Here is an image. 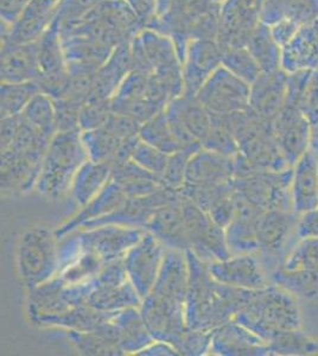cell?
<instances>
[{
	"instance_id": "cell-1",
	"label": "cell",
	"mask_w": 318,
	"mask_h": 356,
	"mask_svg": "<svg viewBox=\"0 0 318 356\" xmlns=\"http://www.w3.org/2000/svg\"><path fill=\"white\" fill-rule=\"evenodd\" d=\"M186 253L189 265V286L184 302L186 325L212 332L233 321L250 302L254 290L218 283L210 273L207 261L190 250Z\"/></svg>"
},
{
	"instance_id": "cell-2",
	"label": "cell",
	"mask_w": 318,
	"mask_h": 356,
	"mask_svg": "<svg viewBox=\"0 0 318 356\" xmlns=\"http://www.w3.org/2000/svg\"><path fill=\"white\" fill-rule=\"evenodd\" d=\"M220 8L215 0H157L156 15L145 28L171 37L183 63L190 42L216 41Z\"/></svg>"
},
{
	"instance_id": "cell-3",
	"label": "cell",
	"mask_w": 318,
	"mask_h": 356,
	"mask_svg": "<svg viewBox=\"0 0 318 356\" xmlns=\"http://www.w3.org/2000/svg\"><path fill=\"white\" fill-rule=\"evenodd\" d=\"M234 320L267 343L279 332L302 328L301 309L294 295L273 283L254 290L250 302Z\"/></svg>"
},
{
	"instance_id": "cell-4",
	"label": "cell",
	"mask_w": 318,
	"mask_h": 356,
	"mask_svg": "<svg viewBox=\"0 0 318 356\" xmlns=\"http://www.w3.org/2000/svg\"><path fill=\"white\" fill-rule=\"evenodd\" d=\"M88 159L80 130L57 132L43 158L35 186L37 193L51 201L62 199L70 193L75 175Z\"/></svg>"
},
{
	"instance_id": "cell-5",
	"label": "cell",
	"mask_w": 318,
	"mask_h": 356,
	"mask_svg": "<svg viewBox=\"0 0 318 356\" xmlns=\"http://www.w3.org/2000/svg\"><path fill=\"white\" fill-rule=\"evenodd\" d=\"M17 263L29 291L56 277L60 261L55 231L40 226L23 233L17 250Z\"/></svg>"
},
{
	"instance_id": "cell-6",
	"label": "cell",
	"mask_w": 318,
	"mask_h": 356,
	"mask_svg": "<svg viewBox=\"0 0 318 356\" xmlns=\"http://www.w3.org/2000/svg\"><path fill=\"white\" fill-rule=\"evenodd\" d=\"M297 214L289 211H262L257 221L259 251L257 252L267 275L282 266L286 255L289 254L292 238L296 235ZM299 239V238H297Z\"/></svg>"
},
{
	"instance_id": "cell-7",
	"label": "cell",
	"mask_w": 318,
	"mask_h": 356,
	"mask_svg": "<svg viewBox=\"0 0 318 356\" xmlns=\"http://www.w3.org/2000/svg\"><path fill=\"white\" fill-rule=\"evenodd\" d=\"M182 208L190 251L207 263L230 258L232 253L225 240V228L218 226L207 211L191 200L183 196Z\"/></svg>"
},
{
	"instance_id": "cell-8",
	"label": "cell",
	"mask_w": 318,
	"mask_h": 356,
	"mask_svg": "<svg viewBox=\"0 0 318 356\" xmlns=\"http://www.w3.org/2000/svg\"><path fill=\"white\" fill-rule=\"evenodd\" d=\"M250 83L221 65L202 86L196 97L210 114L227 115L250 108Z\"/></svg>"
},
{
	"instance_id": "cell-9",
	"label": "cell",
	"mask_w": 318,
	"mask_h": 356,
	"mask_svg": "<svg viewBox=\"0 0 318 356\" xmlns=\"http://www.w3.org/2000/svg\"><path fill=\"white\" fill-rule=\"evenodd\" d=\"M40 77V92L48 94L54 100L65 97L70 82L65 51L61 40L60 22L54 18L48 30L37 41Z\"/></svg>"
},
{
	"instance_id": "cell-10",
	"label": "cell",
	"mask_w": 318,
	"mask_h": 356,
	"mask_svg": "<svg viewBox=\"0 0 318 356\" xmlns=\"http://www.w3.org/2000/svg\"><path fill=\"white\" fill-rule=\"evenodd\" d=\"M166 118L175 137L184 147L201 149L212 127V114L196 95H182L166 105Z\"/></svg>"
},
{
	"instance_id": "cell-11",
	"label": "cell",
	"mask_w": 318,
	"mask_h": 356,
	"mask_svg": "<svg viewBox=\"0 0 318 356\" xmlns=\"http://www.w3.org/2000/svg\"><path fill=\"white\" fill-rule=\"evenodd\" d=\"M264 0H225L220 8L216 42L221 50L247 47L260 23Z\"/></svg>"
},
{
	"instance_id": "cell-12",
	"label": "cell",
	"mask_w": 318,
	"mask_h": 356,
	"mask_svg": "<svg viewBox=\"0 0 318 356\" xmlns=\"http://www.w3.org/2000/svg\"><path fill=\"white\" fill-rule=\"evenodd\" d=\"M74 232L84 253H94L107 264L122 259L146 231L137 227L104 225L94 228H79Z\"/></svg>"
},
{
	"instance_id": "cell-13",
	"label": "cell",
	"mask_w": 318,
	"mask_h": 356,
	"mask_svg": "<svg viewBox=\"0 0 318 356\" xmlns=\"http://www.w3.org/2000/svg\"><path fill=\"white\" fill-rule=\"evenodd\" d=\"M166 248L159 240L146 231L141 239L126 253V273L134 289L144 300L152 291L161 270Z\"/></svg>"
},
{
	"instance_id": "cell-14",
	"label": "cell",
	"mask_w": 318,
	"mask_h": 356,
	"mask_svg": "<svg viewBox=\"0 0 318 356\" xmlns=\"http://www.w3.org/2000/svg\"><path fill=\"white\" fill-rule=\"evenodd\" d=\"M141 312L154 340L173 343L188 328L184 303L178 300L150 292L141 302Z\"/></svg>"
},
{
	"instance_id": "cell-15",
	"label": "cell",
	"mask_w": 318,
	"mask_h": 356,
	"mask_svg": "<svg viewBox=\"0 0 318 356\" xmlns=\"http://www.w3.org/2000/svg\"><path fill=\"white\" fill-rule=\"evenodd\" d=\"M274 138L291 166L310 149L312 125L299 107L285 102L272 122Z\"/></svg>"
},
{
	"instance_id": "cell-16",
	"label": "cell",
	"mask_w": 318,
	"mask_h": 356,
	"mask_svg": "<svg viewBox=\"0 0 318 356\" xmlns=\"http://www.w3.org/2000/svg\"><path fill=\"white\" fill-rule=\"evenodd\" d=\"M214 280L234 288L262 290L271 284L257 253L230 255L225 260L208 263Z\"/></svg>"
},
{
	"instance_id": "cell-17",
	"label": "cell",
	"mask_w": 318,
	"mask_h": 356,
	"mask_svg": "<svg viewBox=\"0 0 318 356\" xmlns=\"http://www.w3.org/2000/svg\"><path fill=\"white\" fill-rule=\"evenodd\" d=\"M61 0H30L15 24L1 23V47L37 42L56 16Z\"/></svg>"
},
{
	"instance_id": "cell-18",
	"label": "cell",
	"mask_w": 318,
	"mask_h": 356,
	"mask_svg": "<svg viewBox=\"0 0 318 356\" xmlns=\"http://www.w3.org/2000/svg\"><path fill=\"white\" fill-rule=\"evenodd\" d=\"M222 50L215 40H193L186 47L182 63L184 94L195 97L212 74L221 67Z\"/></svg>"
},
{
	"instance_id": "cell-19",
	"label": "cell",
	"mask_w": 318,
	"mask_h": 356,
	"mask_svg": "<svg viewBox=\"0 0 318 356\" xmlns=\"http://www.w3.org/2000/svg\"><path fill=\"white\" fill-rule=\"evenodd\" d=\"M61 40L70 75H94L112 54L111 45L92 37L62 33Z\"/></svg>"
},
{
	"instance_id": "cell-20",
	"label": "cell",
	"mask_w": 318,
	"mask_h": 356,
	"mask_svg": "<svg viewBox=\"0 0 318 356\" xmlns=\"http://www.w3.org/2000/svg\"><path fill=\"white\" fill-rule=\"evenodd\" d=\"M210 354L213 355H269V343L237 321L213 330Z\"/></svg>"
},
{
	"instance_id": "cell-21",
	"label": "cell",
	"mask_w": 318,
	"mask_h": 356,
	"mask_svg": "<svg viewBox=\"0 0 318 356\" xmlns=\"http://www.w3.org/2000/svg\"><path fill=\"white\" fill-rule=\"evenodd\" d=\"M287 82V74L280 69L260 74L251 85V110L264 119L273 122L285 104Z\"/></svg>"
},
{
	"instance_id": "cell-22",
	"label": "cell",
	"mask_w": 318,
	"mask_h": 356,
	"mask_svg": "<svg viewBox=\"0 0 318 356\" xmlns=\"http://www.w3.org/2000/svg\"><path fill=\"white\" fill-rule=\"evenodd\" d=\"M145 231L150 232L166 248L186 252L190 250L182 208V195L154 211Z\"/></svg>"
},
{
	"instance_id": "cell-23",
	"label": "cell",
	"mask_w": 318,
	"mask_h": 356,
	"mask_svg": "<svg viewBox=\"0 0 318 356\" xmlns=\"http://www.w3.org/2000/svg\"><path fill=\"white\" fill-rule=\"evenodd\" d=\"M233 158L201 147L190 157L186 184L215 186L233 181Z\"/></svg>"
},
{
	"instance_id": "cell-24",
	"label": "cell",
	"mask_w": 318,
	"mask_h": 356,
	"mask_svg": "<svg viewBox=\"0 0 318 356\" xmlns=\"http://www.w3.org/2000/svg\"><path fill=\"white\" fill-rule=\"evenodd\" d=\"M1 82L22 83L38 81L40 77L38 43L1 47Z\"/></svg>"
},
{
	"instance_id": "cell-25",
	"label": "cell",
	"mask_w": 318,
	"mask_h": 356,
	"mask_svg": "<svg viewBox=\"0 0 318 356\" xmlns=\"http://www.w3.org/2000/svg\"><path fill=\"white\" fill-rule=\"evenodd\" d=\"M126 200L127 197L120 186L111 179L107 186L94 199L90 200L85 206L81 207L80 211L68 221L57 227L55 229L57 239L60 240L65 235L77 231L86 223L100 219L102 216L117 211L118 208H120L126 202Z\"/></svg>"
},
{
	"instance_id": "cell-26",
	"label": "cell",
	"mask_w": 318,
	"mask_h": 356,
	"mask_svg": "<svg viewBox=\"0 0 318 356\" xmlns=\"http://www.w3.org/2000/svg\"><path fill=\"white\" fill-rule=\"evenodd\" d=\"M133 70L129 42L121 43L113 49L109 60L94 76L93 88L88 100H111L126 75Z\"/></svg>"
},
{
	"instance_id": "cell-27",
	"label": "cell",
	"mask_w": 318,
	"mask_h": 356,
	"mask_svg": "<svg viewBox=\"0 0 318 356\" xmlns=\"http://www.w3.org/2000/svg\"><path fill=\"white\" fill-rule=\"evenodd\" d=\"M291 194L294 214L318 207V156L310 149L292 166Z\"/></svg>"
},
{
	"instance_id": "cell-28",
	"label": "cell",
	"mask_w": 318,
	"mask_h": 356,
	"mask_svg": "<svg viewBox=\"0 0 318 356\" xmlns=\"http://www.w3.org/2000/svg\"><path fill=\"white\" fill-rule=\"evenodd\" d=\"M189 286V265L186 252L166 248L152 291L184 303Z\"/></svg>"
},
{
	"instance_id": "cell-29",
	"label": "cell",
	"mask_w": 318,
	"mask_h": 356,
	"mask_svg": "<svg viewBox=\"0 0 318 356\" xmlns=\"http://www.w3.org/2000/svg\"><path fill=\"white\" fill-rule=\"evenodd\" d=\"M112 179L120 186L127 199H137L164 188L161 178L141 168L133 159L112 166Z\"/></svg>"
},
{
	"instance_id": "cell-30",
	"label": "cell",
	"mask_w": 318,
	"mask_h": 356,
	"mask_svg": "<svg viewBox=\"0 0 318 356\" xmlns=\"http://www.w3.org/2000/svg\"><path fill=\"white\" fill-rule=\"evenodd\" d=\"M262 213L252 208H237L234 219L225 228V240L232 255L259 251L257 221Z\"/></svg>"
},
{
	"instance_id": "cell-31",
	"label": "cell",
	"mask_w": 318,
	"mask_h": 356,
	"mask_svg": "<svg viewBox=\"0 0 318 356\" xmlns=\"http://www.w3.org/2000/svg\"><path fill=\"white\" fill-rule=\"evenodd\" d=\"M112 312H97L89 305L72 307L65 312L53 315H40L30 317L33 324L40 327H54L65 330L94 332Z\"/></svg>"
},
{
	"instance_id": "cell-32",
	"label": "cell",
	"mask_w": 318,
	"mask_h": 356,
	"mask_svg": "<svg viewBox=\"0 0 318 356\" xmlns=\"http://www.w3.org/2000/svg\"><path fill=\"white\" fill-rule=\"evenodd\" d=\"M111 321L117 327L120 347L125 354H137L154 341L143 318L141 308L113 312Z\"/></svg>"
},
{
	"instance_id": "cell-33",
	"label": "cell",
	"mask_w": 318,
	"mask_h": 356,
	"mask_svg": "<svg viewBox=\"0 0 318 356\" xmlns=\"http://www.w3.org/2000/svg\"><path fill=\"white\" fill-rule=\"evenodd\" d=\"M112 179V165L109 163L86 161L77 171L70 193L77 206L84 207L100 193Z\"/></svg>"
},
{
	"instance_id": "cell-34",
	"label": "cell",
	"mask_w": 318,
	"mask_h": 356,
	"mask_svg": "<svg viewBox=\"0 0 318 356\" xmlns=\"http://www.w3.org/2000/svg\"><path fill=\"white\" fill-rule=\"evenodd\" d=\"M141 296L129 280L125 283L97 289L87 300V305L97 312H116L129 308H141Z\"/></svg>"
},
{
	"instance_id": "cell-35",
	"label": "cell",
	"mask_w": 318,
	"mask_h": 356,
	"mask_svg": "<svg viewBox=\"0 0 318 356\" xmlns=\"http://www.w3.org/2000/svg\"><path fill=\"white\" fill-rule=\"evenodd\" d=\"M151 69L166 68L182 65L173 38L152 29L144 28L137 35Z\"/></svg>"
},
{
	"instance_id": "cell-36",
	"label": "cell",
	"mask_w": 318,
	"mask_h": 356,
	"mask_svg": "<svg viewBox=\"0 0 318 356\" xmlns=\"http://www.w3.org/2000/svg\"><path fill=\"white\" fill-rule=\"evenodd\" d=\"M166 110V108H164ZM161 111L156 117L150 119L149 122L143 124L139 131V138L143 142L156 147L161 152L168 154H176L178 151L186 149L177 138L175 137L170 127L166 111ZM193 149V147H188Z\"/></svg>"
},
{
	"instance_id": "cell-37",
	"label": "cell",
	"mask_w": 318,
	"mask_h": 356,
	"mask_svg": "<svg viewBox=\"0 0 318 356\" xmlns=\"http://www.w3.org/2000/svg\"><path fill=\"white\" fill-rule=\"evenodd\" d=\"M246 48L250 50L251 55L258 63L262 73L279 69L278 43L272 36L269 25L260 22L251 35Z\"/></svg>"
},
{
	"instance_id": "cell-38",
	"label": "cell",
	"mask_w": 318,
	"mask_h": 356,
	"mask_svg": "<svg viewBox=\"0 0 318 356\" xmlns=\"http://www.w3.org/2000/svg\"><path fill=\"white\" fill-rule=\"evenodd\" d=\"M202 146L227 157L233 158L238 154V143L234 134L233 114H212V127Z\"/></svg>"
},
{
	"instance_id": "cell-39",
	"label": "cell",
	"mask_w": 318,
	"mask_h": 356,
	"mask_svg": "<svg viewBox=\"0 0 318 356\" xmlns=\"http://www.w3.org/2000/svg\"><path fill=\"white\" fill-rule=\"evenodd\" d=\"M22 115L47 137L53 138L57 134L55 100L48 94L43 92L36 94L22 112Z\"/></svg>"
},
{
	"instance_id": "cell-40",
	"label": "cell",
	"mask_w": 318,
	"mask_h": 356,
	"mask_svg": "<svg viewBox=\"0 0 318 356\" xmlns=\"http://www.w3.org/2000/svg\"><path fill=\"white\" fill-rule=\"evenodd\" d=\"M40 87L37 81L22 82V83H6L1 82L0 87V112L1 118L19 115L31 102L36 94L40 93Z\"/></svg>"
},
{
	"instance_id": "cell-41",
	"label": "cell",
	"mask_w": 318,
	"mask_h": 356,
	"mask_svg": "<svg viewBox=\"0 0 318 356\" xmlns=\"http://www.w3.org/2000/svg\"><path fill=\"white\" fill-rule=\"evenodd\" d=\"M81 139L85 145L89 159L95 162L112 163L120 149L122 140L104 127L97 130L81 132Z\"/></svg>"
},
{
	"instance_id": "cell-42",
	"label": "cell",
	"mask_w": 318,
	"mask_h": 356,
	"mask_svg": "<svg viewBox=\"0 0 318 356\" xmlns=\"http://www.w3.org/2000/svg\"><path fill=\"white\" fill-rule=\"evenodd\" d=\"M148 85H149V74L143 73L136 69L131 70L111 99L113 112L120 113L126 106L137 102L141 97H145Z\"/></svg>"
},
{
	"instance_id": "cell-43",
	"label": "cell",
	"mask_w": 318,
	"mask_h": 356,
	"mask_svg": "<svg viewBox=\"0 0 318 356\" xmlns=\"http://www.w3.org/2000/svg\"><path fill=\"white\" fill-rule=\"evenodd\" d=\"M280 267L286 271L318 273V238L299 240Z\"/></svg>"
},
{
	"instance_id": "cell-44",
	"label": "cell",
	"mask_w": 318,
	"mask_h": 356,
	"mask_svg": "<svg viewBox=\"0 0 318 356\" xmlns=\"http://www.w3.org/2000/svg\"><path fill=\"white\" fill-rule=\"evenodd\" d=\"M221 63L230 73L250 85L262 73L258 63L246 47L222 50Z\"/></svg>"
},
{
	"instance_id": "cell-45",
	"label": "cell",
	"mask_w": 318,
	"mask_h": 356,
	"mask_svg": "<svg viewBox=\"0 0 318 356\" xmlns=\"http://www.w3.org/2000/svg\"><path fill=\"white\" fill-rule=\"evenodd\" d=\"M104 266L105 261L100 257L90 252H85L73 263L62 268L57 275L65 285L85 283L87 280H93Z\"/></svg>"
},
{
	"instance_id": "cell-46",
	"label": "cell",
	"mask_w": 318,
	"mask_h": 356,
	"mask_svg": "<svg viewBox=\"0 0 318 356\" xmlns=\"http://www.w3.org/2000/svg\"><path fill=\"white\" fill-rule=\"evenodd\" d=\"M67 336L75 348L84 355H125L119 346L109 342L97 332L67 330Z\"/></svg>"
},
{
	"instance_id": "cell-47",
	"label": "cell",
	"mask_w": 318,
	"mask_h": 356,
	"mask_svg": "<svg viewBox=\"0 0 318 356\" xmlns=\"http://www.w3.org/2000/svg\"><path fill=\"white\" fill-rule=\"evenodd\" d=\"M270 354H309L318 350L317 341L304 335L301 329L279 332L269 342Z\"/></svg>"
},
{
	"instance_id": "cell-48",
	"label": "cell",
	"mask_w": 318,
	"mask_h": 356,
	"mask_svg": "<svg viewBox=\"0 0 318 356\" xmlns=\"http://www.w3.org/2000/svg\"><path fill=\"white\" fill-rule=\"evenodd\" d=\"M212 332L186 328L173 340V343L181 355L202 356L210 354Z\"/></svg>"
},
{
	"instance_id": "cell-49",
	"label": "cell",
	"mask_w": 318,
	"mask_h": 356,
	"mask_svg": "<svg viewBox=\"0 0 318 356\" xmlns=\"http://www.w3.org/2000/svg\"><path fill=\"white\" fill-rule=\"evenodd\" d=\"M200 149H183L170 154L166 171L161 176V182L171 191H180L186 184V171L190 157Z\"/></svg>"
},
{
	"instance_id": "cell-50",
	"label": "cell",
	"mask_w": 318,
	"mask_h": 356,
	"mask_svg": "<svg viewBox=\"0 0 318 356\" xmlns=\"http://www.w3.org/2000/svg\"><path fill=\"white\" fill-rule=\"evenodd\" d=\"M113 114L111 100H89L81 108L79 129L81 132L97 130L109 122Z\"/></svg>"
},
{
	"instance_id": "cell-51",
	"label": "cell",
	"mask_w": 318,
	"mask_h": 356,
	"mask_svg": "<svg viewBox=\"0 0 318 356\" xmlns=\"http://www.w3.org/2000/svg\"><path fill=\"white\" fill-rule=\"evenodd\" d=\"M169 158L170 154L161 152V150L153 147L148 143L143 142L139 138L133 150L131 159L139 164L141 168H144L145 170L150 171L151 174L161 178L169 162Z\"/></svg>"
},
{
	"instance_id": "cell-52",
	"label": "cell",
	"mask_w": 318,
	"mask_h": 356,
	"mask_svg": "<svg viewBox=\"0 0 318 356\" xmlns=\"http://www.w3.org/2000/svg\"><path fill=\"white\" fill-rule=\"evenodd\" d=\"M297 107L310 122L311 125L318 124V69L309 72L299 95Z\"/></svg>"
},
{
	"instance_id": "cell-53",
	"label": "cell",
	"mask_w": 318,
	"mask_h": 356,
	"mask_svg": "<svg viewBox=\"0 0 318 356\" xmlns=\"http://www.w3.org/2000/svg\"><path fill=\"white\" fill-rule=\"evenodd\" d=\"M284 19L294 24H308L318 16V0H282Z\"/></svg>"
},
{
	"instance_id": "cell-54",
	"label": "cell",
	"mask_w": 318,
	"mask_h": 356,
	"mask_svg": "<svg viewBox=\"0 0 318 356\" xmlns=\"http://www.w3.org/2000/svg\"><path fill=\"white\" fill-rule=\"evenodd\" d=\"M84 102H77L69 97H61L55 100L56 108L57 132L80 130L79 117Z\"/></svg>"
},
{
	"instance_id": "cell-55",
	"label": "cell",
	"mask_w": 318,
	"mask_h": 356,
	"mask_svg": "<svg viewBox=\"0 0 318 356\" xmlns=\"http://www.w3.org/2000/svg\"><path fill=\"white\" fill-rule=\"evenodd\" d=\"M100 1L101 0H61L55 16L57 21L60 22V28H65L77 23Z\"/></svg>"
},
{
	"instance_id": "cell-56",
	"label": "cell",
	"mask_w": 318,
	"mask_h": 356,
	"mask_svg": "<svg viewBox=\"0 0 318 356\" xmlns=\"http://www.w3.org/2000/svg\"><path fill=\"white\" fill-rule=\"evenodd\" d=\"M105 127L124 142L127 139L139 137L141 124H139L137 120H134L133 118L126 115V114L114 113L113 112Z\"/></svg>"
},
{
	"instance_id": "cell-57",
	"label": "cell",
	"mask_w": 318,
	"mask_h": 356,
	"mask_svg": "<svg viewBox=\"0 0 318 356\" xmlns=\"http://www.w3.org/2000/svg\"><path fill=\"white\" fill-rule=\"evenodd\" d=\"M296 235L299 240L318 238V207L297 215Z\"/></svg>"
},
{
	"instance_id": "cell-58",
	"label": "cell",
	"mask_w": 318,
	"mask_h": 356,
	"mask_svg": "<svg viewBox=\"0 0 318 356\" xmlns=\"http://www.w3.org/2000/svg\"><path fill=\"white\" fill-rule=\"evenodd\" d=\"M29 3L30 0H1V5H0L1 23L10 26L15 24Z\"/></svg>"
},
{
	"instance_id": "cell-59",
	"label": "cell",
	"mask_w": 318,
	"mask_h": 356,
	"mask_svg": "<svg viewBox=\"0 0 318 356\" xmlns=\"http://www.w3.org/2000/svg\"><path fill=\"white\" fill-rule=\"evenodd\" d=\"M133 13L137 15L144 26L149 24L154 15H156V5L157 0H125Z\"/></svg>"
},
{
	"instance_id": "cell-60",
	"label": "cell",
	"mask_w": 318,
	"mask_h": 356,
	"mask_svg": "<svg viewBox=\"0 0 318 356\" xmlns=\"http://www.w3.org/2000/svg\"><path fill=\"white\" fill-rule=\"evenodd\" d=\"M136 355L141 356H178L181 355L176 347L168 341L154 340L153 342L141 349Z\"/></svg>"
},
{
	"instance_id": "cell-61",
	"label": "cell",
	"mask_w": 318,
	"mask_h": 356,
	"mask_svg": "<svg viewBox=\"0 0 318 356\" xmlns=\"http://www.w3.org/2000/svg\"><path fill=\"white\" fill-rule=\"evenodd\" d=\"M20 124L19 115L1 118V151L6 150L11 145Z\"/></svg>"
},
{
	"instance_id": "cell-62",
	"label": "cell",
	"mask_w": 318,
	"mask_h": 356,
	"mask_svg": "<svg viewBox=\"0 0 318 356\" xmlns=\"http://www.w3.org/2000/svg\"><path fill=\"white\" fill-rule=\"evenodd\" d=\"M310 150L318 156V124L312 126L311 130Z\"/></svg>"
},
{
	"instance_id": "cell-63",
	"label": "cell",
	"mask_w": 318,
	"mask_h": 356,
	"mask_svg": "<svg viewBox=\"0 0 318 356\" xmlns=\"http://www.w3.org/2000/svg\"><path fill=\"white\" fill-rule=\"evenodd\" d=\"M215 1H216V3H218V4H221V3H223L225 0H215Z\"/></svg>"
}]
</instances>
